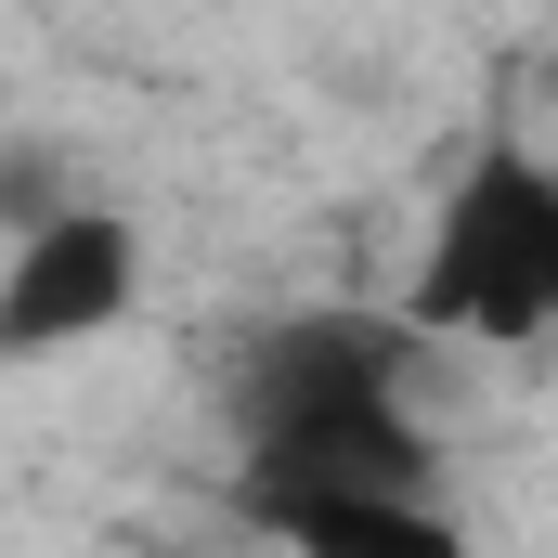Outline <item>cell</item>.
<instances>
[{"label":"cell","mask_w":558,"mask_h":558,"mask_svg":"<svg viewBox=\"0 0 558 558\" xmlns=\"http://www.w3.org/2000/svg\"><path fill=\"white\" fill-rule=\"evenodd\" d=\"M403 325H286L247 364V507H312V494H390L428 481L416 416H403Z\"/></svg>","instance_id":"cell-1"},{"label":"cell","mask_w":558,"mask_h":558,"mask_svg":"<svg viewBox=\"0 0 558 558\" xmlns=\"http://www.w3.org/2000/svg\"><path fill=\"white\" fill-rule=\"evenodd\" d=\"M403 338H468V351H533L558 338V156L481 143L441 208H428Z\"/></svg>","instance_id":"cell-2"},{"label":"cell","mask_w":558,"mask_h":558,"mask_svg":"<svg viewBox=\"0 0 558 558\" xmlns=\"http://www.w3.org/2000/svg\"><path fill=\"white\" fill-rule=\"evenodd\" d=\"M143 299V234L118 208H39L0 260V364H52L118 338Z\"/></svg>","instance_id":"cell-3"},{"label":"cell","mask_w":558,"mask_h":558,"mask_svg":"<svg viewBox=\"0 0 558 558\" xmlns=\"http://www.w3.org/2000/svg\"><path fill=\"white\" fill-rule=\"evenodd\" d=\"M286 558H481L454 507H428V481H390V494H312V507H274Z\"/></svg>","instance_id":"cell-4"}]
</instances>
